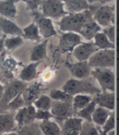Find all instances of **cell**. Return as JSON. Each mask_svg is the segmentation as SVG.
Segmentation results:
<instances>
[{
    "label": "cell",
    "instance_id": "cell-36",
    "mask_svg": "<svg viewBox=\"0 0 119 135\" xmlns=\"http://www.w3.org/2000/svg\"><path fill=\"white\" fill-rule=\"evenodd\" d=\"M101 128V130L104 133H108L111 130L115 129V114L113 112L110 114L108 120L105 121Z\"/></svg>",
    "mask_w": 119,
    "mask_h": 135
},
{
    "label": "cell",
    "instance_id": "cell-20",
    "mask_svg": "<svg viewBox=\"0 0 119 135\" xmlns=\"http://www.w3.org/2000/svg\"><path fill=\"white\" fill-rule=\"evenodd\" d=\"M39 62H33L25 67L19 75V78L23 81H30L37 78V69Z\"/></svg>",
    "mask_w": 119,
    "mask_h": 135
},
{
    "label": "cell",
    "instance_id": "cell-38",
    "mask_svg": "<svg viewBox=\"0 0 119 135\" xmlns=\"http://www.w3.org/2000/svg\"><path fill=\"white\" fill-rule=\"evenodd\" d=\"M108 40H109L112 43L114 44L115 42V27L113 25H110L108 27H106L104 30H103L102 32Z\"/></svg>",
    "mask_w": 119,
    "mask_h": 135
},
{
    "label": "cell",
    "instance_id": "cell-6",
    "mask_svg": "<svg viewBox=\"0 0 119 135\" xmlns=\"http://www.w3.org/2000/svg\"><path fill=\"white\" fill-rule=\"evenodd\" d=\"M94 21L100 26L108 27L114 22V7L109 5H104L99 7L94 13Z\"/></svg>",
    "mask_w": 119,
    "mask_h": 135
},
{
    "label": "cell",
    "instance_id": "cell-37",
    "mask_svg": "<svg viewBox=\"0 0 119 135\" xmlns=\"http://www.w3.org/2000/svg\"><path fill=\"white\" fill-rule=\"evenodd\" d=\"M52 118V115L49 111H43V110H37L34 120H47Z\"/></svg>",
    "mask_w": 119,
    "mask_h": 135
},
{
    "label": "cell",
    "instance_id": "cell-30",
    "mask_svg": "<svg viewBox=\"0 0 119 135\" xmlns=\"http://www.w3.org/2000/svg\"><path fill=\"white\" fill-rule=\"evenodd\" d=\"M39 93V86L37 85H33L30 87H27L25 91L23 92V99L25 103H29V105L32 102H34V99L38 96Z\"/></svg>",
    "mask_w": 119,
    "mask_h": 135
},
{
    "label": "cell",
    "instance_id": "cell-45",
    "mask_svg": "<svg viewBox=\"0 0 119 135\" xmlns=\"http://www.w3.org/2000/svg\"><path fill=\"white\" fill-rule=\"evenodd\" d=\"M1 135H18L17 133H2Z\"/></svg>",
    "mask_w": 119,
    "mask_h": 135
},
{
    "label": "cell",
    "instance_id": "cell-43",
    "mask_svg": "<svg viewBox=\"0 0 119 135\" xmlns=\"http://www.w3.org/2000/svg\"><path fill=\"white\" fill-rule=\"evenodd\" d=\"M3 93H4V86L2 84H0V101H2Z\"/></svg>",
    "mask_w": 119,
    "mask_h": 135
},
{
    "label": "cell",
    "instance_id": "cell-19",
    "mask_svg": "<svg viewBox=\"0 0 119 135\" xmlns=\"http://www.w3.org/2000/svg\"><path fill=\"white\" fill-rule=\"evenodd\" d=\"M39 129L43 135H61V130L59 124L50 120L42 121L39 125Z\"/></svg>",
    "mask_w": 119,
    "mask_h": 135
},
{
    "label": "cell",
    "instance_id": "cell-3",
    "mask_svg": "<svg viewBox=\"0 0 119 135\" xmlns=\"http://www.w3.org/2000/svg\"><path fill=\"white\" fill-rule=\"evenodd\" d=\"M91 69H111L115 65V51L98 50L87 60Z\"/></svg>",
    "mask_w": 119,
    "mask_h": 135
},
{
    "label": "cell",
    "instance_id": "cell-25",
    "mask_svg": "<svg viewBox=\"0 0 119 135\" xmlns=\"http://www.w3.org/2000/svg\"><path fill=\"white\" fill-rule=\"evenodd\" d=\"M23 36L26 38V39L31 40V41H39L41 38V36L39 34V31L38 26L35 23H31L29 25L25 28L22 30Z\"/></svg>",
    "mask_w": 119,
    "mask_h": 135
},
{
    "label": "cell",
    "instance_id": "cell-17",
    "mask_svg": "<svg viewBox=\"0 0 119 135\" xmlns=\"http://www.w3.org/2000/svg\"><path fill=\"white\" fill-rule=\"evenodd\" d=\"M16 1L12 0H6V1H0V15L8 20H11L16 16Z\"/></svg>",
    "mask_w": 119,
    "mask_h": 135
},
{
    "label": "cell",
    "instance_id": "cell-7",
    "mask_svg": "<svg viewBox=\"0 0 119 135\" xmlns=\"http://www.w3.org/2000/svg\"><path fill=\"white\" fill-rule=\"evenodd\" d=\"M50 110L51 114L52 115V117L63 120L72 117V115L74 112L72 103H65L59 101L52 102Z\"/></svg>",
    "mask_w": 119,
    "mask_h": 135
},
{
    "label": "cell",
    "instance_id": "cell-26",
    "mask_svg": "<svg viewBox=\"0 0 119 135\" xmlns=\"http://www.w3.org/2000/svg\"><path fill=\"white\" fill-rule=\"evenodd\" d=\"M95 108H96V104L93 101H91L86 107H85L84 108L77 112V117L82 119L83 120H84L87 122H92L91 117Z\"/></svg>",
    "mask_w": 119,
    "mask_h": 135
},
{
    "label": "cell",
    "instance_id": "cell-29",
    "mask_svg": "<svg viewBox=\"0 0 119 135\" xmlns=\"http://www.w3.org/2000/svg\"><path fill=\"white\" fill-rule=\"evenodd\" d=\"M50 99H52L54 101L72 103L73 96L61 90H52L50 92Z\"/></svg>",
    "mask_w": 119,
    "mask_h": 135
},
{
    "label": "cell",
    "instance_id": "cell-4",
    "mask_svg": "<svg viewBox=\"0 0 119 135\" xmlns=\"http://www.w3.org/2000/svg\"><path fill=\"white\" fill-rule=\"evenodd\" d=\"M100 85L103 92H113L115 90V76L109 69H95L91 73Z\"/></svg>",
    "mask_w": 119,
    "mask_h": 135
},
{
    "label": "cell",
    "instance_id": "cell-40",
    "mask_svg": "<svg viewBox=\"0 0 119 135\" xmlns=\"http://www.w3.org/2000/svg\"><path fill=\"white\" fill-rule=\"evenodd\" d=\"M43 1H26L27 5L29 6V7L31 9L32 11H35L38 8V7L42 4Z\"/></svg>",
    "mask_w": 119,
    "mask_h": 135
},
{
    "label": "cell",
    "instance_id": "cell-46",
    "mask_svg": "<svg viewBox=\"0 0 119 135\" xmlns=\"http://www.w3.org/2000/svg\"><path fill=\"white\" fill-rule=\"evenodd\" d=\"M107 134H108V135H115V129L109 131L108 133H107Z\"/></svg>",
    "mask_w": 119,
    "mask_h": 135
},
{
    "label": "cell",
    "instance_id": "cell-1",
    "mask_svg": "<svg viewBox=\"0 0 119 135\" xmlns=\"http://www.w3.org/2000/svg\"><path fill=\"white\" fill-rule=\"evenodd\" d=\"M93 21L91 14L89 11L81 13L67 14L62 17L59 23V30L64 32L79 33L83 27L89 21Z\"/></svg>",
    "mask_w": 119,
    "mask_h": 135
},
{
    "label": "cell",
    "instance_id": "cell-31",
    "mask_svg": "<svg viewBox=\"0 0 119 135\" xmlns=\"http://www.w3.org/2000/svg\"><path fill=\"white\" fill-rule=\"evenodd\" d=\"M52 99L47 95H41L34 101L35 108L38 110L43 111H50L52 106Z\"/></svg>",
    "mask_w": 119,
    "mask_h": 135
},
{
    "label": "cell",
    "instance_id": "cell-22",
    "mask_svg": "<svg viewBox=\"0 0 119 135\" xmlns=\"http://www.w3.org/2000/svg\"><path fill=\"white\" fill-rule=\"evenodd\" d=\"M47 41H43V42L38 43L33 48L30 55L31 61L38 62L47 57Z\"/></svg>",
    "mask_w": 119,
    "mask_h": 135
},
{
    "label": "cell",
    "instance_id": "cell-27",
    "mask_svg": "<svg viewBox=\"0 0 119 135\" xmlns=\"http://www.w3.org/2000/svg\"><path fill=\"white\" fill-rule=\"evenodd\" d=\"M14 119L10 115H0V134L8 133L14 127Z\"/></svg>",
    "mask_w": 119,
    "mask_h": 135
},
{
    "label": "cell",
    "instance_id": "cell-42",
    "mask_svg": "<svg viewBox=\"0 0 119 135\" xmlns=\"http://www.w3.org/2000/svg\"><path fill=\"white\" fill-rule=\"evenodd\" d=\"M4 38L5 37L0 38V55H1L4 49Z\"/></svg>",
    "mask_w": 119,
    "mask_h": 135
},
{
    "label": "cell",
    "instance_id": "cell-2",
    "mask_svg": "<svg viewBox=\"0 0 119 135\" xmlns=\"http://www.w3.org/2000/svg\"><path fill=\"white\" fill-rule=\"evenodd\" d=\"M62 90L71 96L77 94H96L100 93L96 86H95L89 80L83 79H69L67 81L62 87Z\"/></svg>",
    "mask_w": 119,
    "mask_h": 135
},
{
    "label": "cell",
    "instance_id": "cell-11",
    "mask_svg": "<svg viewBox=\"0 0 119 135\" xmlns=\"http://www.w3.org/2000/svg\"><path fill=\"white\" fill-rule=\"evenodd\" d=\"M27 88L26 84L24 81H13L11 83H9L7 87L4 88V93L2 101L4 103L11 102L17 95L21 94Z\"/></svg>",
    "mask_w": 119,
    "mask_h": 135
},
{
    "label": "cell",
    "instance_id": "cell-10",
    "mask_svg": "<svg viewBox=\"0 0 119 135\" xmlns=\"http://www.w3.org/2000/svg\"><path fill=\"white\" fill-rule=\"evenodd\" d=\"M97 51L98 49L93 42H83L74 48L73 51V55L78 62H83L87 61Z\"/></svg>",
    "mask_w": 119,
    "mask_h": 135
},
{
    "label": "cell",
    "instance_id": "cell-23",
    "mask_svg": "<svg viewBox=\"0 0 119 135\" xmlns=\"http://www.w3.org/2000/svg\"><path fill=\"white\" fill-rule=\"evenodd\" d=\"M91 102V97L90 95L86 94H77L73 97L72 100V107L74 112H77L82 110Z\"/></svg>",
    "mask_w": 119,
    "mask_h": 135
},
{
    "label": "cell",
    "instance_id": "cell-35",
    "mask_svg": "<svg viewBox=\"0 0 119 135\" xmlns=\"http://www.w3.org/2000/svg\"><path fill=\"white\" fill-rule=\"evenodd\" d=\"M25 104V103L24 101L23 96L21 94H19L16 98H14L11 102H9L7 106L9 108H11L12 110H16V109L19 110L20 108H24Z\"/></svg>",
    "mask_w": 119,
    "mask_h": 135
},
{
    "label": "cell",
    "instance_id": "cell-24",
    "mask_svg": "<svg viewBox=\"0 0 119 135\" xmlns=\"http://www.w3.org/2000/svg\"><path fill=\"white\" fill-rule=\"evenodd\" d=\"M94 45L99 50H110L114 49V44L112 43L108 39L107 37L102 33L100 32L95 35L94 37Z\"/></svg>",
    "mask_w": 119,
    "mask_h": 135
},
{
    "label": "cell",
    "instance_id": "cell-34",
    "mask_svg": "<svg viewBox=\"0 0 119 135\" xmlns=\"http://www.w3.org/2000/svg\"><path fill=\"white\" fill-rule=\"evenodd\" d=\"M14 120L19 126H23L24 124H28V117H27V108L24 107L20 108L14 118Z\"/></svg>",
    "mask_w": 119,
    "mask_h": 135
},
{
    "label": "cell",
    "instance_id": "cell-13",
    "mask_svg": "<svg viewBox=\"0 0 119 135\" xmlns=\"http://www.w3.org/2000/svg\"><path fill=\"white\" fill-rule=\"evenodd\" d=\"M83 120L77 117H70L65 120L61 135H79Z\"/></svg>",
    "mask_w": 119,
    "mask_h": 135
},
{
    "label": "cell",
    "instance_id": "cell-47",
    "mask_svg": "<svg viewBox=\"0 0 119 135\" xmlns=\"http://www.w3.org/2000/svg\"><path fill=\"white\" fill-rule=\"evenodd\" d=\"M0 135H1V134H0Z\"/></svg>",
    "mask_w": 119,
    "mask_h": 135
},
{
    "label": "cell",
    "instance_id": "cell-8",
    "mask_svg": "<svg viewBox=\"0 0 119 135\" xmlns=\"http://www.w3.org/2000/svg\"><path fill=\"white\" fill-rule=\"evenodd\" d=\"M81 43L82 38L80 35L75 33L66 32L61 35V39H59V46L61 51L63 53H65L68 51H73L74 48Z\"/></svg>",
    "mask_w": 119,
    "mask_h": 135
},
{
    "label": "cell",
    "instance_id": "cell-41",
    "mask_svg": "<svg viewBox=\"0 0 119 135\" xmlns=\"http://www.w3.org/2000/svg\"><path fill=\"white\" fill-rule=\"evenodd\" d=\"M18 135H35L34 131L33 129H31L30 128H25L22 130H21L18 133Z\"/></svg>",
    "mask_w": 119,
    "mask_h": 135
},
{
    "label": "cell",
    "instance_id": "cell-44",
    "mask_svg": "<svg viewBox=\"0 0 119 135\" xmlns=\"http://www.w3.org/2000/svg\"><path fill=\"white\" fill-rule=\"evenodd\" d=\"M98 131H99V135H108L107 133H104L101 130V129H99L98 128Z\"/></svg>",
    "mask_w": 119,
    "mask_h": 135
},
{
    "label": "cell",
    "instance_id": "cell-28",
    "mask_svg": "<svg viewBox=\"0 0 119 135\" xmlns=\"http://www.w3.org/2000/svg\"><path fill=\"white\" fill-rule=\"evenodd\" d=\"M24 44V40L22 37L15 36L12 37L4 38V48L8 51H14Z\"/></svg>",
    "mask_w": 119,
    "mask_h": 135
},
{
    "label": "cell",
    "instance_id": "cell-18",
    "mask_svg": "<svg viewBox=\"0 0 119 135\" xmlns=\"http://www.w3.org/2000/svg\"><path fill=\"white\" fill-rule=\"evenodd\" d=\"M101 28L96 22L94 21H91L87 22L81 30L80 35L83 36L85 39L86 40H91L94 38L95 35L98 33L100 32Z\"/></svg>",
    "mask_w": 119,
    "mask_h": 135
},
{
    "label": "cell",
    "instance_id": "cell-9",
    "mask_svg": "<svg viewBox=\"0 0 119 135\" xmlns=\"http://www.w3.org/2000/svg\"><path fill=\"white\" fill-rule=\"evenodd\" d=\"M65 66L75 79H86L91 73V69L89 67L87 61L76 62L74 64L66 63Z\"/></svg>",
    "mask_w": 119,
    "mask_h": 135
},
{
    "label": "cell",
    "instance_id": "cell-14",
    "mask_svg": "<svg viewBox=\"0 0 119 135\" xmlns=\"http://www.w3.org/2000/svg\"><path fill=\"white\" fill-rule=\"evenodd\" d=\"M64 3V8L68 14L81 13L85 11H88L90 8L87 1L85 0H67Z\"/></svg>",
    "mask_w": 119,
    "mask_h": 135
},
{
    "label": "cell",
    "instance_id": "cell-5",
    "mask_svg": "<svg viewBox=\"0 0 119 135\" xmlns=\"http://www.w3.org/2000/svg\"><path fill=\"white\" fill-rule=\"evenodd\" d=\"M42 12L44 17L57 19L67 15L64 8V3L59 0H47L42 2Z\"/></svg>",
    "mask_w": 119,
    "mask_h": 135
},
{
    "label": "cell",
    "instance_id": "cell-15",
    "mask_svg": "<svg viewBox=\"0 0 119 135\" xmlns=\"http://www.w3.org/2000/svg\"><path fill=\"white\" fill-rule=\"evenodd\" d=\"M37 26L39 31V34L44 37H50L57 34L52 21L47 17H38L37 19Z\"/></svg>",
    "mask_w": 119,
    "mask_h": 135
},
{
    "label": "cell",
    "instance_id": "cell-33",
    "mask_svg": "<svg viewBox=\"0 0 119 135\" xmlns=\"http://www.w3.org/2000/svg\"><path fill=\"white\" fill-rule=\"evenodd\" d=\"M79 135H99L98 128L92 122H83Z\"/></svg>",
    "mask_w": 119,
    "mask_h": 135
},
{
    "label": "cell",
    "instance_id": "cell-32",
    "mask_svg": "<svg viewBox=\"0 0 119 135\" xmlns=\"http://www.w3.org/2000/svg\"><path fill=\"white\" fill-rule=\"evenodd\" d=\"M3 56L0 55V59H2V60L0 61V65L4 69L13 73L18 66L17 61L10 56H4V53L3 54Z\"/></svg>",
    "mask_w": 119,
    "mask_h": 135
},
{
    "label": "cell",
    "instance_id": "cell-16",
    "mask_svg": "<svg viewBox=\"0 0 119 135\" xmlns=\"http://www.w3.org/2000/svg\"><path fill=\"white\" fill-rule=\"evenodd\" d=\"M0 33H3L5 35H12L13 37H21L23 35L22 30L16 24L2 16H0Z\"/></svg>",
    "mask_w": 119,
    "mask_h": 135
},
{
    "label": "cell",
    "instance_id": "cell-39",
    "mask_svg": "<svg viewBox=\"0 0 119 135\" xmlns=\"http://www.w3.org/2000/svg\"><path fill=\"white\" fill-rule=\"evenodd\" d=\"M27 108V117H28V123L31 122L34 120L35 114H36V108L33 105H29Z\"/></svg>",
    "mask_w": 119,
    "mask_h": 135
},
{
    "label": "cell",
    "instance_id": "cell-12",
    "mask_svg": "<svg viewBox=\"0 0 119 135\" xmlns=\"http://www.w3.org/2000/svg\"><path fill=\"white\" fill-rule=\"evenodd\" d=\"M93 102L99 107L113 111L115 108V95L113 92H100L95 94Z\"/></svg>",
    "mask_w": 119,
    "mask_h": 135
},
{
    "label": "cell",
    "instance_id": "cell-21",
    "mask_svg": "<svg viewBox=\"0 0 119 135\" xmlns=\"http://www.w3.org/2000/svg\"><path fill=\"white\" fill-rule=\"evenodd\" d=\"M111 112L104 108L101 107H96L91 117V121L95 123L98 126L102 127L105 121L108 120V117L110 115Z\"/></svg>",
    "mask_w": 119,
    "mask_h": 135
}]
</instances>
